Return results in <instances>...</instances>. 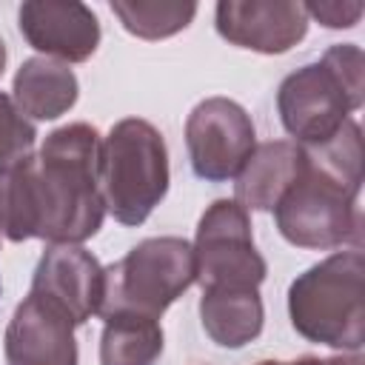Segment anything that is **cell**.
Masks as SVG:
<instances>
[{
  "label": "cell",
  "mask_w": 365,
  "mask_h": 365,
  "mask_svg": "<svg viewBox=\"0 0 365 365\" xmlns=\"http://www.w3.org/2000/svg\"><path fill=\"white\" fill-rule=\"evenodd\" d=\"M302 6H305V14L308 17L319 20L328 29H351L362 17V11H365L362 3H336V0H328V3H302Z\"/></svg>",
  "instance_id": "21"
},
{
  "label": "cell",
  "mask_w": 365,
  "mask_h": 365,
  "mask_svg": "<svg viewBox=\"0 0 365 365\" xmlns=\"http://www.w3.org/2000/svg\"><path fill=\"white\" fill-rule=\"evenodd\" d=\"M163 354V328L143 314H111L100 336V365H154Z\"/></svg>",
  "instance_id": "16"
},
{
  "label": "cell",
  "mask_w": 365,
  "mask_h": 365,
  "mask_svg": "<svg viewBox=\"0 0 365 365\" xmlns=\"http://www.w3.org/2000/svg\"><path fill=\"white\" fill-rule=\"evenodd\" d=\"M185 145L194 174L208 182H222L240 174L257 148V134L240 103L208 97L197 103L185 120Z\"/></svg>",
  "instance_id": "7"
},
{
  "label": "cell",
  "mask_w": 365,
  "mask_h": 365,
  "mask_svg": "<svg viewBox=\"0 0 365 365\" xmlns=\"http://www.w3.org/2000/svg\"><path fill=\"white\" fill-rule=\"evenodd\" d=\"M111 11L120 17L123 29L143 40H163L182 31L194 14L197 3L180 0H114Z\"/></svg>",
  "instance_id": "18"
},
{
  "label": "cell",
  "mask_w": 365,
  "mask_h": 365,
  "mask_svg": "<svg viewBox=\"0 0 365 365\" xmlns=\"http://www.w3.org/2000/svg\"><path fill=\"white\" fill-rule=\"evenodd\" d=\"M0 237L11 242L37 237L34 154H26L0 168Z\"/></svg>",
  "instance_id": "17"
},
{
  "label": "cell",
  "mask_w": 365,
  "mask_h": 365,
  "mask_svg": "<svg viewBox=\"0 0 365 365\" xmlns=\"http://www.w3.org/2000/svg\"><path fill=\"white\" fill-rule=\"evenodd\" d=\"M277 108L285 131L297 145H319L331 140L359 103L345 91L336 74L319 60L288 74L277 91Z\"/></svg>",
  "instance_id": "8"
},
{
  "label": "cell",
  "mask_w": 365,
  "mask_h": 365,
  "mask_svg": "<svg viewBox=\"0 0 365 365\" xmlns=\"http://www.w3.org/2000/svg\"><path fill=\"white\" fill-rule=\"evenodd\" d=\"M37 128L20 114L9 94H0V168L31 154Z\"/></svg>",
  "instance_id": "19"
},
{
  "label": "cell",
  "mask_w": 365,
  "mask_h": 365,
  "mask_svg": "<svg viewBox=\"0 0 365 365\" xmlns=\"http://www.w3.org/2000/svg\"><path fill=\"white\" fill-rule=\"evenodd\" d=\"M20 31L31 48L60 63H83L97 51L100 23L77 0H29L20 6Z\"/></svg>",
  "instance_id": "12"
},
{
  "label": "cell",
  "mask_w": 365,
  "mask_h": 365,
  "mask_svg": "<svg viewBox=\"0 0 365 365\" xmlns=\"http://www.w3.org/2000/svg\"><path fill=\"white\" fill-rule=\"evenodd\" d=\"M3 68H6V43L0 37V74H3Z\"/></svg>",
  "instance_id": "23"
},
{
  "label": "cell",
  "mask_w": 365,
  "mask_h": 365,
  "mask_svg": "<svg viewBox=\"0 0 365 365\" xmlns=\"http://www.w3.org/2000/svg\"><path fill=\"white\" fill-rule=\"evenodd\" d=\"M365 259L359 248L331 254L288 288V314L311 342L359 351L365 342Z\"/></svg>",
  "instance_id": "2"
},
{
  "label": "cell",
  "mask_w": 365,
  "mask_h": 365,
  "mask_svg": "<svg viewBox=\"0 0 365 365\" xmlns=\"http://www.w3.org/2000/svg\"><path fill=\"white\" fill-rule=\"evenodd\" d=\"M359 188L362 180L342 177L305 154L302 174L274 208L279 234L297 248L325 251L348 242L359 248L362 242Z\"/></svg>",
  "instance_id": "3"
},
{
  "label": "cell",
  "mask_w": 365,
  "mask_h": 365,
  "mask_svg": "<svg viewBox=\"0 0 365 365\" xmlns=\"http://www.w3.org/2000/svg\"><path fill=\"white\" fill-rule=\"evenodd\" d=\"M322 63L336 74V80L345 86V91L362 106V97H365V83H362L365 57H362L359 46H354V43L331 46V48L322 54Z\"/></svg>",
  "instance_id": "20"
},
{
  "label": "cell",
  "mask_w": 365,
  "mask_h": 365,
  "mask_svg": "<svg viewBox=\"0 0 365 365\" xmlns=\"http://www.w3.org/2000/svg\"><path fill=\"white\" fill-rule=\"evenodd\" d=\"M103 282V265L91 251H86L83 245L54 242L37 262L31 294L46 297L48 302L63 308L74 319V325H83L100 311Z\"/></svg>",
  "instance_id": "10"
},
{
  "label": "cell",
  "mask_w": 365,
  "mask_h": 365,
  "mask_svg": "<svg viewBox=\"0 0 365 365\" xmlns=\"http://www.w3.org/2000/svg\"><path fill=\"white\" fill-rule=\"evenodd\" d=\"M302 168H305L302 145L291 140H274V143L257 145L237 174V182H234L237 202L245 211L248 208L274 211L277 202L285 197V191L297 182Z\"/></svg>",
  "instance_id": "13"
},
{
  "label": "cell",
  "mask_w": 365,
  "mask_h": 365,
  "mask_svg": "<svg viewBox=\"0 0 365 365\" xmlns=\"http://www.w3.org/2000/svg\"><path fill=\"white\" fill-rule=\"evenodd\" d=\"M103 277L97 317L143 314L160 319L163 311L194 282V248L182 237H151L137 242L114 265L103 268Z\"/></svg>",
  "instance_id": "5"
},
{
  "label": "cell",
  "mask_w": 365,
  "mask_h": 365,
  "mask_svg": "<svg viewBox=\"0 0 365 365\" xmlns=\"http://www.w3.org/2000/svg\"><path fill=\"white\" fill-rule=\"evenodd\" d=\"M205 334L222 348H242L262 331V299L251 288H208L200 299Z\"/></svg>",
  "instance_id": "15"
},
{
  "label": "cell",
  "mask_w": 365,
  "mask_h": 365,
  "mask_svg": "<svg viewBox=\"0 0 365 365\" xmlns=\"http://www.w3.org/2000/svg\"><path fill=\"white\" fill-rule=\"evenodd\" d=\"M103 140L88 123H68L46 137L34 154L37 237L80 245L94 237L106 217L100 191Z\"/></svg>",
  "instance_id": "1"
},
{
  "label": "cell",
  "mask_w": 365,
  "mask_h": 365,
  "mask_svg": "<svg viewBox=\"0 0 365 365\" xmlns=\"http://www.w3.org/2000/svg\"><path fill=\"white\" fill-rule=\"evenodd\" d=\"M100 191L106 211L123 225H140L168 191L163 134L137 117L111 125L100 148Z\"/></svg>",
  "instance_id": "4"
},
{
  "label": "cell",
  "mask_w": 365,
  "mask_h": 365,
  "mask_svg": "<svg viewBox=\"0 0 365 365\" xmlns=\"http://www.w3.org/2000/svg\"><path fill=\"white\" fill-rule=\"evenodd\" d=\"M257 365H365L359 354L354 356H328V359H317V356H299L291 362H279V359H262Z\"/></svg>",
  "instance_id": "22"
},
{
  "label": "cell",
  "mask_w": 365,
  "mask_h": 365,
  "mask_svg": "<svg viewBox=\"0 0 365 365\" xmlns=\"http://www.w3.org/2000/svg\"><path fill=\"white\" fill-rule=\"evenodd\" d=\"M217 31L240 48L282 54L308 31V14L294 0H222L217 3Z\"/></svg>",
  "instance_id": "9"
},
{
  "label": "cell",
  "mask_w": 365,
  "mask_h": 365,
  "mask_svg": "<svg viewBox=\"0 0 365 365\" xmlns=\"http://www.w3.org/2000/svg\"><path fill=\"white\" fill-rule=\"evenodd\" d=\"M194 282L208 288H251L265 279L248 211L237 200H214L197 225L194 240Z\"/></svg>",
  "instance_id": "6"
},
{
  "label": "cell",
  "mask_w": 365,
  "mask_h": 365,
  "mask_svg": "<svg viewBox=\"0 0 365 365\" xmlns=\"http://www.w3.org/2000/svg\"><path fill=\"white\" fill-rule=\"evenodd\" d=\"M3 342L6 365H77L74 319L37 294L14 308Z\"/></svg>",
  "instance_id": "11"
},
{
  "label": "cell",
  "mask_w": 365,
  "mask_h": 365,
  "mask_svg": "<svg viewBox=\"0 0 365 365\" xmlns=\"http://www.w3.org/2000/svg\"><path fill=\"white\" fill-rule=\"evenodd\" d=\"M74 71L51 57H31L14 74V106L31 120H57L77 103Z\"/></svg>",
  "instance_id": "14"
}]
</instances>
